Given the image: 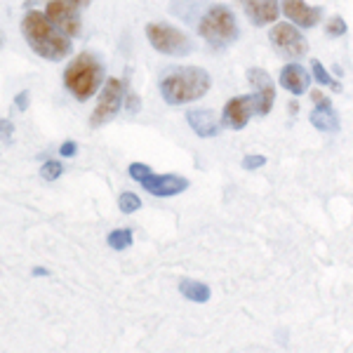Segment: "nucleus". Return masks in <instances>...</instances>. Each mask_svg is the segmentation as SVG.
Returning <instances> with one entry per match:
<instances>
[{
    "label": "nucleus",
    "mask_w": 353,
    "mask_h": 353,
    "mask_svg": "<svg viewBox=\"0 0 353 353\" xmlns=\"http://www.w3.org/2000/svg\"><path fill=\"white\" fill-rule=\"evenodd\" d=\"M346 31H349V26H346V21L341 19V17H332L325 26V33L330 38H341V36H346Z\"/></svg>",
    "instance_id": "23"
},
{
    "label": "nucleus",
    "mask_w": 353,
    "mask_h": 353,
    "mask_svg": "<svg viewBox=\"0 0 353 353\" xmlns=\"http://www.w3.org/2000/svg\"><path fill=\"white\" fill-rule=\"evenodd\" d=\"M146 38H149L151 48L161 54L168 57H189L193 52V43L191 38L186 36L184 31L170 26V24H161V21H151L146 26Z\"/></svg>",
    "instance_id": "5"
},
{
    "label": "nucleus",
    "mask_w": 353,
    "mask_h": 353,
    "mask_svg": "<svg viewBox=\"0 0 353 353\" xmlns=\"http://www.w3.org/2000/svg\"><path fill=\"white\" fill-rule=\"evenodd\" d=\"M139 184L146 193H151V196H156V198H172V196H179V193H184L189 189V179H184V176L156 174L153 170L139 181Z\"/></svg>",
    "instance_id": "10"
},
{
    "label": "nucleus",
    "mask_w": 353,
    "mask_h": 353,
    "mask_svg": "<svg viewBox=\"0 0 353 353\" xmlns=\"http://www.w3.org/2000/svg\"><path fill=\"white\" fill-rule=\"evenodd\" d=\"M125 99H128V83L121 81V78H109L104 83V90H101L92 116H90V125L101 128V125L113 121L125 106Z\"/></svg>",
    "instance_id": "6"
},
{
    "label": "nucleus",
    "mask_w": 353,
    "mask_h": 353,
    "mask_svg": "<svg viewBox=\"0 0 353 353\" xmlns=\"http://www.w3.org/2000/svg\"><path fill=\"white\" fill-rule=\"evenodd\" d=\"M254 26H269L283 12L278 0H238Z\"/></svg>",
    "instance_id": "14"
},
{
    "label": "nucleus",
    "mask_w": 353,
    "mask_h": 353,
    "mask_svg": "<svg viewBox=\"0 0 353 353\" xmlns=\"http://www.w3.org/2000/svg\"><path fill=\"white\" fill-rule=\"evenodd\" d=\"M203 5H198V0H191V3H184V0H172V5H170V12L174 17H179V19L184 21H196V14L201 12Z\"/></svg>",
    "instance_id": "18"
},
{
    "label": "nucleus",
    "mask_w": 353,
    "mask_h": 353,
    "mask_svg": "<svg viewBox=\"0 0 353 353\" xmlns=\"http://www.w3.org/2000/svg\"><path fill=\"white\" fill-rule=\"evenodd\" d=\"M281 88L283 90H288V92H292V94H304L306 90H309V85H311V76L304 71L299 64H285L281 68Z\"/></svg>",
    "instance_id": "16"
},
{
    "label": "nucleus",
    "mask_w": 353,
    "mask_h": 353,
    "mask_svg": "<svg viewBox=\"0 0 353 353\" xmlns=\"http://www.w3.org/2000/svg\"><path fill=\"white\" fill-rule=\"evenodd\" d=\"M64 85L78 101L90 99L104 85V66L92 52H81L66 66Z\"/></svg>",
    "instance_id": "3"
},
{
    "label": "nucleus",
    "mask_w": 353,
    "mask_h": 353,
    "mask_svg": "<svg viewBox=\"0 0 353 353\" xmlns=\"http://www.w3.org/2000/svg\"><path fill=\"white\" fill-rule=\"evenodd\" d=\"M198 33L210 48L224 50L238 38V21L236 14L231 12L226 5H212L201 21H198Z\"/></svg>",
    "instance_id": "4"
},
{
    "label": "nucleus",
    "mask_w": 353,
    "mask_h": 353,
    "mask_svg": "<svg viewBox=\"0 0 353 353\" xmlns=\"http://www.w3.org/2000/svg\"><path fill=\"white\" fill-rule=\"evenodd\" d=\"M266 165V156L261 153H250V156L243 158V170H257V168H264Z\"/></svg>",
    "instance_id": "24"
},
{
    "label": "nucleus",
    "mask_w": 353,
    "mask_h": 353,
    "mask_svg": "<svg viewBox=\"0 0 353 353\" xmlns=\"http://www.w3.org/2000/svg\"><path fill=\"white\" fill-rule=\"evenodd\" d=\"M248 83L254 88V99H257V116H269L276 101V85L264 68H248Z\"/></svg>",
    "instance_id": "11"
},
{
    "label": "nucleus",
    "mask_w": 353,
    "mask_h": 353,
    "mask_svg": "<svg viewBox=\"0 0 353 353\" xmlns=\"http://www.w3.org/2000/svg\"><path fill=\"white\" fill-rule=\"evenodd\" d=\"M28 101H31V94H28V90H24V92L17 94V97H14L17 111H26V109H28Z\"/></svg>",
    "instance_id": "26"
},
{
    "label": "nucleus",
    "mask_w": 353,
    "mask_h": 353,
    "mask_svg": "<svg viewBox=\"0 0 353 353\" xmlns=\"http://www.w3.org/2000/svg\"><path fill=\"white\" fill-rule=\"evenodd\" d=\"M283 14L301 28H316L323 19V8H311L304 0H281Z\"/></svg>",
    "instance_id": "13"
},
{
    "label": "nucleus",
    "mask_w": 353,
    "mask_h": 353,
    "mask_svg": "<svg viewBox=\"0 0 353 353\" xmlns=\"http://www.w3.org/2000/svg\"><path fill=\"white\" fill-rule=\"evenodd\" d=\"M106 243H109V248L116 250V252H123V250L132 248V243H134L132 229H113L109 236H106Z\"/></svg>",
    "instance_id": "19"
},
{
    "label": "nucleus",
    "mask_w": 353,
    "mask_h": 353,
    "mask_svg": "<svg viewBox=\"0 0 353 353\" xmlns=\"http://www.w3.org/2000/svg\"><path fill=\"white\" fill-rule=\"evenodd\" d=\"M311 71H313V81L325 85V88H332L334 92H341V83L334 81V78L325 71V66H323L318 59H311Z\"/></svg>",
    "instance_id": "20"
},
{
    "label": "nucleus",
    "mask_w": 353,
    "mask_h": 353,
    "mask_svg": "<svg viewBox=\"0 0 353 353\" xmlns=\"http://www.w3.org/2000/svg\"><path fill=\"white\" fill-rule=\"evenodd\" d=\"M78 153V144L76 141H64V144L59 146V156L61 158H73Z\"/></svg>",
    "instance_id": "25"
},
{
    "label": "nucleus",
    "mask_w": 353,
    "mask_h": 353,
    "mask_svg": "<svg viewBox=\"0 0 353 353\" xmlns=\"http://www.w3.org/2000/svg\"><path fill=\"white\" fill-rule=\"evenodd\" d=\"M186 121H189V128L203 139H212V137L219 134V121L217 113L210 109H193L186 113Z\"/></svg>",
    "instance_id": "15"
},
{
    "label": "nucleus",
    "mask_w": 353,
    "mask_h": 353,
    "mask_svg": "<svg viewBox=\"0 0 353 353\" xmlns=\"http://www.w3.org/2000/svg\"><path fill=\"white\" fill-rule=\"evenodd\" d=\"M73 3H76L78 8H88V5L92 3V0H73Z\"/></svg>",
    "instance_id": "30"
},
{
    "label": "nucleus",
    "mask_w": 353,
    "mask_h": 353,
    "mask_svg": "<svg viewBox=\"0 0 353 353\" xmlns=\"http://www.w3.org/2000/svg\"><path fill=\"white\" fill-rule=\"evenodd\" d=\"M311 99H313V104H316V111H313L311 118H309L313 128L321 130V132H337L339 116H337V111L332 109L330 97L318 92V90H311Z\"/></svg>",
    "instance_id": "12"
},
{
    "label": "nucleus",
    "mask_w": 353,
    "mask_h": 353,
    "mask_svg": "<svg viewBox=\"0 0 353 353\" xmlns=\"http://www.w3.org/2000/svg\"><path fill=\"white\" fill-rule=\"evenodd\" d=\"M118 208H121L123 214H132L141 208V198L132 191H123L121 196H118Z\"/></svg>",
    "instance_id": "21"
},
{
    "label": "nucleus",
    "mask_w": 353,
    "mask_h": 353,
    "mask_svg": "<svg viewBox=\"0 0 353 353\" xmlns=\"http://www.w3.org/2000/svg\"><path fill=\"white\" fill-rule=\"evenodd\" d=\"M45 14L52 24L66 36H81V14H78V5L73 0H50Z\"/></svg>",
    "instance_id": "8"
},
{
    "label": "nucleus",
    "mask_w": 353,
    "mask_h": 353,
    "mask_svg": "<svg viewBox=\"0 0 353 353\" xmlns=\"http://www.w3.org/2000/svg\"><path fill=\"white\" fill-rule=\"evenodd\" d=\"M254 113H257V99H254V94L233 97V99H229L224 104V111H221V125L229 130H243Z\"/></svg>",
    "instance_id": "9"
},
{
    "label": "nucleus",
    "mask_w": 353,
    "mask_h": 353,
    "mask_svg": "<svg viewBox=\"0 0 353 353\" xmlns=\"http://www.w3.org/2000/svg\"><path fill=\"white\" fill-rule=\"evenodd\" d=\"M21 36L33 52L48 61H61L73 52V45L68 41L71 36L61 33L45 12H26L21 19Z\"/></svg>",
    "instance_id": "1"
},
{
    "label": "nucleus",
    "mask_w": 353,
    "mask_h": 353,
    "mask_svg": "<svg viewBox=\"0 0 353 353\" xmlns=\"http://www.w3.org/2000/svg\"><path fill=\"white\" fill-rule=\"evenodd\" d=\"M0 128H3V139L10 141V137H12V123L8 121V118H3V123H0Z\"/></svg>",
    "instance_id": "28"
},
{
    "label": "nucleus",
    "mask_w": 353,
    "mask_h": 353,
    "mask_svg": "<svg viewBox=\"0 0 353 353\" xmlns=\"http://www.w3.org/2000/svg\"><path fill=\"white\" fill-rule=\"evenodd\" d=\"M212 78L201 66H184L165 73L161 81V94L170 106H181L198 101L208 94Z\"/></svg>",
    "instance_id": "2"
},
{
    "label": "nucleus",
    "mask_w": 353,
    "mask_h": 353,
    "mask_svg": "<svg viewBox=\"0 0 353 353\" xmlns=\"http://www.w3.org/2000/svg\"><path fill=\"white\" fill-rule=\"evenodd\" d=\"M179 292L184 294L189 301H196V304H208L210 297H212V290H210L208 283L191 281V278L179 281Z\"/></svg>",
    "instance_id": "17"
},
{
    "label": "nucleus",
    "mask_w": 353,
    "mask_h": 353,
    "mask_svg": "<svg viewBox=\"0 0 353 353\" xmlns=\"http://www.w3.org/2000/svg\"><path fill=\"white\" fill-rule=\"evenodd\" d=\"M125 104H128V113H137V111H139V106H141V101H139V97H137V94H128Z\"/></svg>",
    "instance_id": "27"
},
{
    "label": "nucleus",
    "mask_w": 353,
    "mask_h": 353,
    "mask_svg": "<svg viewBox=\"0 0 353 353\" xmlns=\"http://www.w3.org/2000/svg\"><path fill=\"white\" fill-rule=\"evenodd\" d=\"M33 276H48V271H45L43 266H36V269H33Z\"/></svg>",
    "instance_id": "29"
},
{
    "label": "nucleus",
    "mask_w": 353,
    "mask_h": 353,
    "mask_svg": "<svg viewBox=\"0 0 353 353\" xmlns=\"http://www.w3.org/2000/svg\"><path fill=\"white\" fill-rule=\"evenodd\" d=\"M269 41L276 45L278 52L292 61L301 59V57H306V52H309V43H306V38L301 36V31L292 21H290V24L285 21V24L273 26L269 33Z\"/></svg>",
    "instance_id": "7"
},
{
    "label": "nucleus",
    "mask_w": 353,
    "mask_h": 353,
    "mask_svg": "<svg viewBox=\"0 0 353 353\" xmlns=\"http://www.w3.org/2000/svg\"><path fill=\"white\" fill-rule=\"evenodd\" d=\"M61 174H64V165H61L59 161H48V163H43L41 176H43L45 181H54V179H59Z\"/></svg>",
    "instance_id": "22"
}]
</instances>
